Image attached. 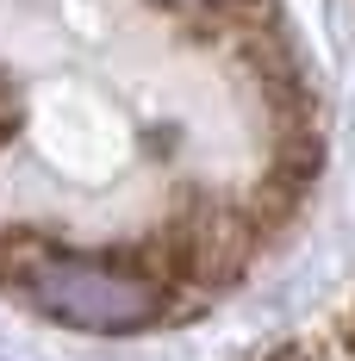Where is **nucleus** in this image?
I'll return each mask as SVG.
<instances>
[{
	"mask_svg": "<svg viewBox=\"0 0 355 361\" xmlns=\"http://www.w3.org/2000/svg\"><path fill=\"white\" fill-rule=\"evenodd\" d=\"M0 281L44 318L69 330H94V336H131V330H150L187 312L175 287L138 255V243L81 250V243H63L32 224L0 231Z\"/></svg>",
	"mask_w": 355,
	"mask_h": 361,
	"instance_id": "1",
	"label": "nucleus"
},
{
	"mask_svg": "<svg viewBox=\"0 0 355 361\" xmlns=\"http://www.w3.org/2000/svg\"><path fill=\"white\" fill-rule=\"evenodd\" d=\"M162 6H169L181 25L200 37V32H206V25L218 19V13H237V6H255V0H162Z\"/></svg>",
	"mask_w": 355,
	"mask_h": 361,
	"instance_id": "2",
	"label": "nucleus"
},
{
	"mask_svg": "<svg viewBox=\"0 0 355 361\" xmlns=\"http://www.w3.org/2000/svg\"><path fill=\"white\" fill-rule=\"evenodd\" d=\"M19 125H25V94L13 87V75L0 69V149L19 137Z\"/></svg>",
	"mask_w": 355,
	"mask_h": 361,
	"instance_id": "3",
	"label": "nucleus"
},
{
	"mask_svg": "<svg viewBox=\"0 0 355 361\" xmlns=\"http://www.w3.org/2000/svg\"><path fill=\"white\" fill-rule=\"evenodd\" d=\"M262 361H324V349H312V343H281L275 355H262Z\"/></svg>",
	"mask_w": 355,
	"mask_h": 361,
	"instance_id": "4",
	"label": "nucleus"
}]
</instances>
